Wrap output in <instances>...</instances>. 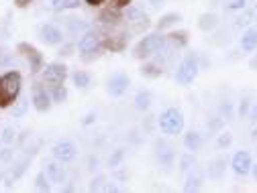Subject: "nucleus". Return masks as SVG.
<instances>
[{"mask_svg":"<svg viewBox=\"0 0 257 193\" xmlns=\"http://www.w3.org/2000/svg\"><path fill=\"white\" fill-rule=\"evenodd\" d=\"M23 90V78L19 72H7L0 76V108L13 106Z\"/></svg>","mask_w":257,"mask_h":193,"instance_id":"nucleus-1","label":"nucleus"},{"mask_svg":"<svg viewBox=\"0 0 257 193\" xmlns=\"http://www.w3.org/2000/svg\"><path fill=\"white\" fill-rule=\"evenodd\" d=\"M157 128L162 130L166 136H178L184 132V114L180 108L170 106L166 108L157 118Z\"/></svg>","mask_w":257,"mask_h":193,"instance_id":"nucleus-2","label":"nucleus"},{"mask_svg":"<svg viewBox=\"0 0 257 193\" xmlns=\"http://www.w3.org/2000/svg\"><path fill=\"white\" fill-rule=\"evenodd\" d=\"M102 39H104V37L100 35V30L88 28L86 33L78 39V43H76V49L80 51L82 59L90 61V59H94L96 55H98V53L102 51Z\"/></svg>","mask_w":257,"mask_h":193,"instance_id":"nucleus-3","label":"nucleus"},{"mask_svg":"<svg viewBox=\"0 0 257 193\" xmlns=\"http://www.w3.org/2000/svg\"><path fill=\"white\" fill-rule=\"evenodd\" d=\"M168 43V37H164L162 33H151V35H145L137 45H135V57L137 59H151L159 49Z\"/></svg>","mask_w":257,"mask_h":193,"instance_id":"nucleus-4","label":"nucleus"},{"mask_svg":"<svg viewBox=\"0 0 257 193\" xmlns=\"http://www.w3.org/2000/svg\"><path fill=\"white\" fill-rule=\"evenodd\" d=\"M198 72H200V66H198V57L196 55H186L180 66L174 74V80L178 86H190L192 82H194L198 78Z\"/></svg>","mask_w":257,"mask_h":193,"instance_id":"nucleus-5","label":"nucleus"},{"mask_svg":"<svg viewBox=\"0 0 257 193\" xmlns=\"http://www.w3.org/2000/svg\"><path fill=\"white\" fill-rule=\"evenodd\" d=\"M155 158H157L159 167H162L164 171H170L174 167V163H176V150H174V146L166 138H159L155 142Z\"/></svg>","mask_w":257,"mask_h":193,"instance_id":"nucleus-6","label":"nucleus"},{"mask_svg":"<svg viewBox=\"0 0 257 193\" xmlns=\"http://www.w3.org/2000/svg\"><path fill=\"white\" fill-rule=\"evenodd\" d=\"M43 84L47 86H59V84H66L68 80V68L63 63H49V66L43 68Z\"/></svg>","mask_w":257,"mask_h":193,"instance_id":"nucleus-7","label":"nucleus"},{"mask_svg":"<svg viewBox=\"0 0 257 193\" xmlns=\"http://www.w3.org/2000/svg\"><path fill=\"white\" fill-rule=\"evenodd\" d=\"M51 154H53V158L61 160V163L66 165V163H72V160H76V156H78V146H76L72 140L63 138V140H57V142L53 144Z\"/></svg>","mask_w":257,"mask_h":193,"instance_id":"nucleus-8","label":"nucleus"},{"mask_svg":"<svg viewBox=\"0 0 257 193\" xmlns=\"http://www.w3.org/2000/svg\"><path fill=\"white\" fill-rule=\"evenodd\" d=\"M128 86H131V80H128L126 74L116 72L108 78L106 82V92L112 96V98H122V96L128 92Z\"/></svg>","mask_w":257,"mask_h":193,"instance_id":"nucleus-9","label":"nucleus"},{"mask_svg":"<svg viewBox=\"0 0 257 193\" xmlns=\"http://www.w3.org/2000/svg\"><path fill=\"white\" fill-rule=\"evenodd\" d=\"M231 169L239 177H247L253 169V156L249 150H237L231 158Z\"/></svg>","mask_w":257,"mask_h":193,"instance_id":"nucleus-10","label":"nucleus"},{"mask_svg":"<svg viewBox=\"0 0 257 193\" xmlns=\"http://www.w3.org/2000/svg\"><path fill=\"white\" fill-rule=\"evenodd\" d=\"M124 20L133 26V30H141L149 24L147 12H143V8H139V6H126L124 8Z\"/></svg>","mask_w":257,"mask_h":193,"instance_id":"nucleus-11","label":"nucleus"},{"mask_svg":"<svg viewBox=\"0 0 257 193\" xmlns=\"http://www.w3.org/2000/svg\"><path fill=\"white\" fill-rule=\"evenodd\" d=\"M31 102H33V106H35L37 112H49L51 106H53L51 92H47V90L41 88V86H35V90H33V98H31Z\"/></svg>","mask_w":257,"mask_h":193,"instance_id":"nucleus-12","label":"nucleus"},{"mask_svg":"<svg viewBox=\"0 0 257 193\" xmlns=\"http://www.w3.org/2000/svg\"><path fill=\"white\" fill-rule=\"evenodd\" d=\"M39 37H41V41L43 43H47V45H61L63 43V30L59 28V26H55V24H51V22H47V24H43L41 28H39Z\"/></svg>","mask_w":257,"mask_h":193,"instance_id":"nucleus-13","label":"nucleus"},{"mask_svg":"<svg viewBox=\"0 0 257 193\" xmlns=\"http://www.w3.org/2000/svg\"><path fill=\"white\" fill-rule=\"evenodd\" d=\"M19 51H23V55L29 59V63H31V72L33 74H37V72H41L45 66H43V55L33 47V45H27V43H21L19 45Z\"/></svg>","mask_w":257,"mask_h":193,"instance_id":"nucleus-14","label":"nucleus"},{"mask_svg":"<svg viewBox=\"0 0 257 193\" xmlns=\"http://www.w3.org/2000/svg\"><path fill=\"white\" fill-rule=\"evenodd\" d=\"M43 171L47 173V177H49V181H51V183H55V185L66 183L68 173H66V167H63L61 160H57V158L49 160V163L45 165V169H43Z\"/></svg>","mask_w":257,"mask_h":193,"instance_id":"nucleus-15","label":"nucleus"},{"mask_svg":"<svg viewBox=\"0 0 257 193\" xmlns=\"http://www.w3.org/2000/svg\"><path fill=\"white\" fill-rule=\"evenodd\" d=\"M241 49L245 53L257 51V26H247L245 33L241 35Z\"/></svg>","mask_w":257,"mask_h":193,"instance_id":"nucleus-16","label":"nucleus"},{"mask_svg":"<svg viewBox=\"0 0 257 193\" xmlns=\"http://www.w3.org/2000/svg\"><path fill=\"white\" fill-rule=\"evenodd\" d=\"M182 142H184V148H186V150L196 152V150H200V148H202L204 138H202V134H200V132H196V130H188V132L184 134Z\"/></svg>","mask_w":257,"mask_h":193,"instance_id":"nucleus-17","label":"nucleus"},{"mask_svg":"<svg viewBox=\"0 0 257 193\" xmlns=\"http://www.w3.org/2000/svg\"><path fill=\"white\" fill-rule=\"evenodd\" d=\"M88 28H90V22L84 16H72V18H68V30H70V35L82 37Z\"/></svg>","mask_w":257,"mask_h":193,"instance_id":"nucleus-18","label":"nucleus"},{"mask_svg":"<svg viewBox=\"0 0 257 193\" xmlns=\"http://www.w3.org/2000/svg\"><path fill=\"white\" fill-rule=\"evenodd\" d=\"M202 181H204V175L194 167L188 171V177H186V183H184V191H198L202 187Z\"/></svg>","mask_w":257,"mask_h":193,"instance_id":"nucleus-19","label":"nucleus"},{"mask_svg":"<svg viewBox=\"0 0 257 193\" xmlns=\"http://www.w3.org/2000/svg\"><path fill=\"white\" fill-rule=\"evenodd\" d=\"M133 102H135V108L139 112H147L151 108V104H153V94L149 90H139L135 94V100Z\"/></svg>","mask_w":257,"mask_h":193,"instance_id":"nucleus-20","label":"nucleus"},{"mask_svg":"<svg viewBox=\"0 0 257 193\" xmlns=\"http://www.w3.org/2000/svg\"><path fill=\"white\" fill-rule=\"evenodd\" d=\"M224 167H227V158H224V156H218V158H214L212 163L208 165L206 175H208L210 179H220V177L224 175Z\"/></svg>","mask_w":257,"mask_h":193,"instance_id":"nucleus-21","label":"nucleus"},{"mask_svg":"<svg viewBox=\"0 0 257 193\" xmlns=\"http://www.w3.org/2000/svg\"><path fill=\"white\" fill-rule=\"evenodd\" d=\"M218 24V16L214 12H204L198 16V28L204 30V33H208V30H214Z\"/></svg>","mask_w":257,"mask_h":193,"instance_id":"nucleus-22","label":"nucleus"},{"mask_svg":"<svg viewBox=\"0 0 257 193\" xmlns=\"http://www.w3.org/2000/svg\"><path fill=\"white\" fill-rule=\"evenodd\" d=\"M180 20H182V14H180V12H168V14H164L162 18L157 20V30L162 33V30H166V28L176 26Z\"/></svg>","mask_w":257,"mask_h":193,"instance_id":"nucleus-23","label":"nucleus"},{"mask_svg":"<svg viewBox=\"0 0 257 193\" xmlns=\"http://www.w3.org/2000/svg\"><path fill=\"white\" fill-rule=\"evenodd\" d=\"M164 74V66H159L157 61H147L141 66V76L145 78H159Z\"/></svg>","mask_w":257,"mask_h":193,"instance_id":"nucleus-24","label":"nucleus"},{"mask_svg":"<svg viewBox=\"0 0 257 193\" xmlns=\"http://www.w3.org/2000/svg\"><path fill=\"white\" fill-rule=\"evenodd\" d=\"M224 120L220 114H214V116H210L208 120H206V130L210 132V134H218V132H222L224 130Z\"/></svg>","mask_w":257,"mask_h":193,"instance_id":"nucleus-25","label":"nucleus"},{"mask_svg":"<svg viewBox=\"0 0 257 193\" xmlns=\"http://www.w3.org/2000/svg\"><path fill=\"white\" fill-rule=\"evenodd\" d=\"M72 82H74L76 88L86 90V88L92 84V76H90L88 72H84V70H76V72L72 74Z\"/></svg>","mask_w":257,"mask_h":193,"instance_id":"nucleus-26","label":"nucleus"},{"mask_svg":"<svg viewBox=\"0 0 257 193\" xmlns=\"http://www.w3.org/2000/svg\"><path fill=\"white\" fill-rule=\"evenodd\" d=\"M178 167H180L182 173H188L190 169H194V167H196V156H194V152H192V150L184 152V154L180 156V160H178Z\"/></svg>","mask_w":257,"mask_h":193,"instance_id":"nucleus-27","label":"nucleus"},{"mask_svg":"<svg viewBox=\"0 0 257 193\" xmlns=\"http://www.w3.org/2000/svg\"><path fill=\"white\" fill-rule=\"evenodd\" d=\"M51 98H53V104H63L68 102V88L59 84V86H53L51 88Z\"/></svg>","mask_w":257,"mask_h":193,"instance_id":"nucleus-28","label":"nucleus"},{"mask_svg":"<svg viewBox=\"0 0 257 193\" xmlns=\"http://www.w3.org/2000/svg\"><path fill=\"white\" fill-rule=\"evenodd\" d=\"M80 4H82L80 0H51L53 10H72V8H78Z\"/></svg>","mask_w":257,"mask_h":193,"instance_id":"nucleus-29","label":"nucleus"},{"mask_svg":"<svg viewBox=\"0 0 257 193\" xmlns=\"http://www.w3.org/2000/svg\"><path fill=\"white\" fill-rule=\"evenodd\" d=\"M13 110V118H23L27 112H29V98H21V100H17L13 106H11Z\"/></svg>","mask_w":257,"mask_h":193,"instance_id":"nucleus-30","label":"nucleus"},{"mask_svg":"<svg viewBox=\"0 0 257 193\" xmlns=\"http://www.w3.org/2000/svg\"><path fill=\"white\" fill-rule=\"evenodd\" d=\"M218 114L227 120V122H231V120H235V114H237V108L233 106V102H222L220 106H218Z\"/></svg>","mask_w":257,"mask_h":193,"instance_id":"nucleus-31","label":"nucleus"},{"mask_svg":"<svg viewBox=\"0 0 257 193\" xmlns=\"http://www.w3.org/2000/svg\"><path fill=\"white\" fill-rule=\"evenodd\" d=\"M17 138H19V128H15V126H7L3 130V134H0V140L5 144H13Z\"/></svg>","mask_w":257,"mask_h":193,"instance_id":"nucleus-32","label":"nucleus"},{"mask_svg":"<svg viewBox=\"0 0 257 193\" xmlns=\"http://www.w3.org/2000/svg\"><path fill=\"white\" fill-rule=\"evenodd\" d=\"M35 189L37 191H51V181H49V177H47L45 171L37 173V177H35Z\"/></svg>","mask_w":257,"mask_h":193,"instance_id":"nucleus-33","label":"nucleus"},{"mask_svg":"<svg viewBox=\"0 0 257 193\" xmlns=\"http://www.w3.org/2000/svg\"><path fill=\"white\" fill-rule=\"evenodd\" d=\"M124 148H116V150H112V154L108 156V167L110 169H116V167H120L122 165V160H124Z\"/></svg>","mask_w":257,"mask_h":193,"instance_id":"nucleus-34","label":"nucleus"},{"mask_svg":"<svg viewBox=\"0 0 257 193\" xmlns=\"http://www.w3.org/2000/svg\"><path fill=\"white\" fill-rule=\"evenodd\" d=\"M231 144H233V134L231 132H227V130L218 132V138H216V146L218 148H229Z\"/></svg>","mask_w":257,"mask_h":193,"instance_id":"nucleus-35","label":"nucleus"},{"mask_svg":"<svg viewBox=\"0 0 257 193\" xmlns=\"http://www.w3.org/2000/svg\"><path fill=\"white\" fill-rule=\"evenodd\" d=\"M253 14H255V10L251 12V10H247V8H245V10H243V16H239V18L235 20V26H239V28H241V26H243V28H247V26L253 22Z\"/></svg>","mask_w":257,"mask_h":193,"instance_id":"nucleus-36","label":"nucleus"},{"mask_svg":"<svg viewBox=\"0 0 257 193\" xmlns=\"http://www.w3.org/2000/svg\"><path fill=\"white\" fill-rule=\"evenodd\" d=\"M186 33H172V35H168V43L170 45H174L176 49H180V47H184L186 45Z\"/></svg>","mask_w":257,"mask_h":193,"instance_id":"nucleus-37","label":"nucleus"},{"mask_svg":"<svg viewBox=\"0 0 257 193\" xmlns=\"http://www.w3.org/2000/svg\"><path fill=\"white\" fill-rule=\"evenodd\" d=\"M251 106H253V102H251L249 98H243V100L239 102V106H237V116H239V118H247L249 112H251Z\"/></svg>","mask_w":257,"mask_h":193,"instance_id":"nucleus-38","label":"nucleus"},{"mask_svg":"<svg viewBox=\"0 0 257 193\" xmlns=\"http://www.w3.org/2000/svg\"><path fill=\"white\" fill-rule=\"evenodd\" d=\"M249 4V0H227V10H239L243 12Z\"/></svg>","mask_w":257,"mask_h":193,"instance_id":"nucleus-39","label":"nucleus"},{"mask_svg":"<svg viewBox=\"0 0 257 193\" xmlns=\"http://www.w3.org/2000/svg\"><path fill=\"white\" fill-rule=\"evenodd\" d=\"M13 66V53H9L5 47H0V68H11Z\"/></svg>","mask_w":257,"mask_h":193,"instance_id":"nucleus-40","label":"nucleus"},{"mask_svg":"<svg viewBox=\"0 0 257 193\" xmlns=\"http://www.w3.org/2000/svg\"><path fill=\"white\" fill-rule=\"evenodd\" d=\"M104 183H106V179L102 175H98L96 179L90 181V191H104V187H106Z\"/></svg>","mask_w":257,"mask_h":193,"instance_id":"nucleus-41","label":"nucleus"},{"mask_svg":"<svg viewBox=\"0 0 257 193\" xmlns=\"http://www.w3.org/2000/svg\"><path fill=\"white\" fill-rule=\"evenodd\" d=\"M25 169H27V160H21V163L11 171L13 179H21V177H23V173H25Z\"/></svg>","mask_w":257,"mask_h":193,"instance_id":"nucleus-42","label":"nucleus"},{"mask_svg":"<svg viewBox=\"0 0 257 193\" xmlns=\"http://www.w3.org/2000/svg\"><path fill=\"white\" fill-rule=\"evenodd\" d=\"M133 0H110V8L114 10H120V8H126V6H131Z\"/></svg>","mask_w":257,"mask_h":193,"instance_id":"nucleus-43","label":"nucleus"},{"mask_svg":"<svg viewBox=\"0 0 257 193\" xmlns=\"http://www.w3.org/2000/svg\"><path fill=\"white\" fill-rule=\"evenodd\" d=\"M11 158H13V148H3L0 150V160H3V163H9Z\"/></svg>","mask_w":257,"mask_h":193,"instance_id":"nucleus-44","label":"nucleus"},{"mask_svg":"<svg viewBox=\"0 0 257 193\" xmlns=\"http://www.w3.org/2000/svg\"><path fill=\"white\" fill-rule=\"evenodd\" d=\"M247 120L251 122V124H257V102L251 106V112H249V116H247Z\"/></svg>","mask_w":257,"mask_h":193,"instance_id":"nucleus-45","label":"nucleus"},{"mask_svg":"<svg viewBox=\"0 0 257 193\" xmlns=\"http://www.w3.org/2000/svg\"><path fill=\"white\" fill-rule=\"evenodd\" d=\"M72 49H74V45H66L63 49H59V55H66V57H70V55H72Z\"/></svg>","mask_w":257,"mask_h":193,"instance_id":"nucleus-46","label":"nucleus"},{"mask_svg":"<svg viewBox=\"0 0 257 193\" xmlns=\"http://www.w3.org/2000/svg\"><path fill=\"white\" fill-rule=\"evenodd\" d=\"M90 171H96V169H98V158H96V156H90V167H88Z\"/></svg>","mask_w":257,"mask_h":193,"instance_id":"nucleus-47","label":"nucleus"},{"mask_svg":"<svg viewBox=\"0 0 257 193\" xmlns=\"http://www.w3.org/2000/svg\"><path fill=\"white\" fill-rule=\"evenodd\" d=\"M104 2H106V0H86V4H90V6H100Z\"/></svg>","mask_w":257,"mask_h":193,"instance_id":"nucleus-48","label":"nucleus"},{"mask_svg":"<svg viewBox=\"0 0 257 193\" xmlns=\"http://www.w3.org/2000/svg\"><path fill=\"white\" fill-rule=\"evenodd\" d=\"M104 191H110V193H116V191H124L122 187H116V185H106Z\"/></svg>","mask_w":257,"mask_h":193,"instance_id":"nucleus-49","label":"nucleus"},{"mask_svg":"<svg viewBox=\"0 0 257 193\" xmlns=\"http://www.w3.org/2000/svg\"><path fill=\"white\" fill-rule=\"evenodd\" d=\"M29 2H33V0H15V4H17L19 8H23V6H27Z\"/></svg>","mask_w":257,"mask_h":193,"instance_id":"nucleus-50","label":"nucleus"},{"mask_svg":"<svg viewBox=\"0 0 257 193\" xmlns=\"http://www.w3.org/2000/svg\"><path fill=\"white\" fill-rule=\"evenodd\" d=\"M147 2H149L151 6H155V8H157V6H162V4L166 2V0H147Z\"/></svg>","mask_w":257,"mask_h":193,"instance_id":"nucleus-51","label":"nucleus"},{"mask_svg":"<svg viewBox=\"0 0 257 193\" xmlns=\"http://www.w3.org/2000/svg\"><path fill=\"white\" fill-rule=\"evenodd\" d=\"M251 138L257 140V124H253V130H251Z\"/></svg>","mask_w":257,"mask_h":193,"instance_id":"nucleus-52","label":"nucleus"},{"mask_svg":"<svg viewBox=\"0 0 257 193\" xmlns=\"http://www.w3.org/2000/svg\"><path fill=\"white\" fill-rule=\"evenodd\" d=\"M251 175H253V179L257 181V163H253V169H251Z\"/></svg>","mask_w":257,"mask_h":193,"instance_id":"nucleus-53","label":"nucleus"},{"mask_svg":"<svg viewBox=\"0 0 257 193\" xmlns=\"http://www.w3.org/2000/svg\"><path fill=\"white\" fill-rule=\"evenodd\" d=\"M92 118H94V114H88V116H86V120H84V124H90V122H92Z\"/></svg>","mask_w":257,"mask_h":193,"instance_id":"nucleus-54","label":"nucleus"},{"mask_svg":"<svg viewBox=\"0 0 257 193\" xmlns=\"http://www.w3.org/2000/svg\"><path fill=\"white\" fill-rule=\"evenodd\" d=\"M3 177H5V173H3V171H0V181H3Z\"/></svg>","mask_w":257,"mask_h":193,"instance_id":"nucleus-55","label":"nucleus"},{"mask_svg":"<svg viewBox=\"0 0 257 193\" xmlns=\"http://www.w3.org/2000/svg\"><path fill=\"white\" fill-rule=\"evenodd\" d=\"M255 2H257V0H255ZM255 16H257V4H255Z\"/></svg>","mask_w":257,"mask_h":193,"instance_id":"nucleus-56","label":"nucleus"}]
</instances>
